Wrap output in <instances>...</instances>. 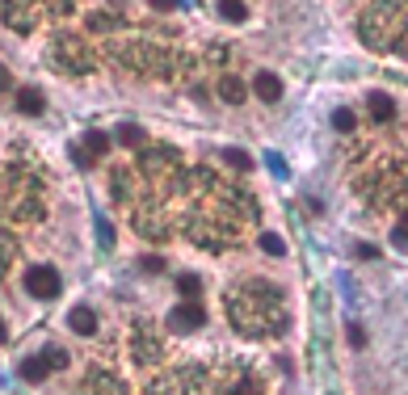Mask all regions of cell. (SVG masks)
<instances>
[{
  "label": "cell",
  "instance_id": "obj_12",
  "mask_svg": "<svg viewBox=\"0 0 408 395\" xmlns=\"http://www.w3.org/2000/svg\"><path fill=\"white\" fill-rule=\"evenodd\" d=\"M118 143H126V147H139V143H143V126H135V122H122V126H118Z\"/></svg>",
  "mask_w": 408,
  "mask_h": 395
},
{
  "label": "cell",
  "instance_id": "obj_4",
  "mask_svg": "<svg viewBox=\"0 0 408 395\" xmlns=\"http://www.w3.org/2000/svg\"><path fill=\"white\" fill-rule=\"evenodd\" d=\"M67 324H72L76 337H93V333H97V312H93V307H76V312L67 316Z\"/></svg>",
  "mask_w": 408,
  "mask_h": 395
},
{
  "label": "cell",
  "instance_id": "obj_15",
  "mask_svg": "<svg viewBox=\"0 0 408 395\" xmlns=\"http://www.w3.org/2000/svg\"><path fill=\"white\" fill-rule=\"evenodd\" d=\"M223 160H228L232 168H240V173H249V168H253V160H249V152H240V147H228V152H223Z\"/></svg>",
  "mask_w": 408,
  "mask_h": 395
},
{
  "label": "cell",
  "instance_id": "obj_25",
  "mask_svg": "<svg viewBox=\"0 0 408 395\" xmlns=\"http://www.w3.org/2000/svg\"><path fill=\"white\" fill-rule=\"evenodd\" d=\"M0 88H13V76H8V67H0Z\"/></svg>",
  "mask_w": 408,
  "mask_h": 395
},
{
  "label": "cell",
  "instance_id": "obj_3",
  "mask_svg": "<svg viewBox=\"0 0 408 395\" xmlns=\"http://www.w3.org/2000/svg\"><path fill=\"white\" fill-rule=\"evenodd\" d=\"M253 93H257L261 101H282V80H278L274 72H257V80H253Z\"/></svg>",
  "mask_w": 408,
  "mask_h": 395
},
{
  "label": "cell",
  "instance_id": "obj_13",
  "mask_svg": "<svg viewBox=\"0 0 408 395\" xmlns=\"http://www.w3.org/2000/svg\"><path fill=\"white\" fill-rule=\"evenodd\" d=\"M261 253H270V257H287V240L274 236V232H265V236H261Z\"/></svg>",
  "mask_w": 408,
  "mask_h": 395
},
{
  "label": "cell",
  "instance_id": "obj_22",
  "mask_svg": "<svg viewBox=\"0 0 408 395\" xmlns=\"http://www.w3.org/2000/svg\"><path fill=\"white\" fill-rule=\"evenodd\" d=\"M265 164H270V173H274V177H282V181H287V164L278 160V152H270V160H265Z\"/></svg>",
  "mask_w": 408,
  "mask_h": 395
},
{
  "label": "cell",
  "instance_id": "obj_21",
  "mask_svg": "<svg viewBox=\"0 0 408 395\" xmlns=\"http://www.w3.org/2000/svg\"><path fill=\"white\" fill-rule=\"evenodd\" d=\"M346 337H350V345H354V349H362V345H367V333H362V324H350V328H346Z\"/></svg>",
  "mask_w": 408,
  "mask_h": 395
},
{
  "label": "cell",
  "instance_id": "obj_26",
  "mask_svg": "<svg viewBox=\"0 0 408 395\" xmlns=\"http://www.w3.org/2000/svg\"><path fill=\"white\" fill-rule=\"evenodd\" d=\"M4 341H8V328H4V320H0V345H4Z\"/></svg>",
  "mask_w": 408,
  "mask_h": 395
},
{
  "label": "cell",
  "instance_id": "obj_5",
  "mask_svg": "<svg viewBox=\"0 0 408 395\" xmlns=\"http://www.w3.org/2000/svg\"><path fill=\"white\" fill-rule=\"evenodd\" d=\"M4 17H8V25H13V29H21V34H25V29L34 25V4H4Z\"/></svg>",
  "mask_w": 408,
  "mask_h": 395
},
{
  "label": "cell",
  "instance_id": "obj_27",
  "mask_svg": "<svg viewBox=\"0 0 408 395\" xmlns=\"http://www.w3.org/2000/svg\"><path fill=\"white\" fill-rule=\"evenodd\" d=\"M400 232H404V236H408V215H404V227H400Z\"/></svg>",
  "mask_w": 408,
  "mask_h": 395
},
{
  "label": "cell",
  "instance_id": "obj_11",
  "mask_svg": "<svg viewBox=\"0 0 408 395\" xmlns=\"http://www.w3.org/2000/svg\"><path fill=\"white\" fill-rule=\"evenodd\" d=\"M177 290L185 295V303H194L198 290H202V278H198V274H181V278H177Z\"/></svg>",
  "mask_w": 408,
  "mask_h": 395
},
{
  "label": "cell",
  "instance_id": "obj_9",
  "mask_svg": "<svg viewBox=\"0 0 408 395\" xmlns=\"http://www.w3.org/2000/svg\"><path fill=\"white\" fill-rule=\"evenodd\" d=\"M219 97L232 101V105H240V101H244V80H240V76H223V80H219Z\"/></svg>",
  "mask_w": 408,
  "mask_h": 395
},
{
  "label": "cell",
  "instance_id": "obj_14",
  "mask_svg": "<svg viewBox=\"0 0 408 395\" xmlns=\"http://www.w3.org/2000/svg\"><path fill=\"white\" fill-rule=\"evenodd\" d=\"M219 17H228V21H244L249 8H244L240 0H223V4H219Z\"/></svg>",
  "mask_w": 408,
  "mask_h": 395
},
{
  "label": "cell",
  "instance_id": "obj_7",
  "mask_svg": "<svg viewBox=\"0 0 408 395\" xmlns=\"http://www.w3.org/2000/svg\"><path fill=\"white\" fill-rule=\"evenodd\" d=\"M17 109H21V114H42V109H46V97H42L38 88H21V93H17Z\"/></svg>",
  "mask_w": 408,
  "mask_h": 395
},
{
  "label": "cell",
  "instance_id": "obj_20",
  "mask_svg": "<svg viewBox=\"0 0 408 395\" xmlns=\"http://www.w3.org/2000/svg\"><path fill=\"white\" fill-rule=\"evenodd\" d=\"M139 269L156 278V274H164V261H160V257H143V261H139Z\"/></svg>",
  "mask_w": 408,
  "mask_h": 395
},
{
  "label": "cell",
  "instance_id": "obj_19",
  "mask_svg": "<svg viewBox=\"0 0 408 395\" xmlns=\"http://www.w3.org/2000/svg\"><path fill=\"white\" fill-rule=\"evenodd\" d=\"M97 240H101V248H114V227H110L105 219L97 223Z\"/></svg>",
  "mask_w": 408,
  "mask_h": 395
},
{
  "label": "cell",
  "instance_id": "obj_8",
  "mask_svg": "<svg viewBox=\"0 0 408 395\" xmlns=\"http://www.w3.org/2000/svg\"><path fill=\"white\" fill-rule=\"evenodd\" d=\"M46 375H51V366H46V358H42V354L21 362V379H25V383H42Z\"/></svg>",
  "mask_w": 408,
  "mask_h": 395
},
{
  "label": "cell",
  "instance_id": "obj_16",
  "mask_svg": "<svg viewBox=\"0 0 408 395\" xmlns=\"http://www.w3.org/2000/svg\"><path fill=\"white\" fill-rule=\"evenodd\" d=\"M333 126H337V130H346V135H350V130H354V126H358V118H354V114H350V109H337V114H333Z\"/></svg>",
  "mask_w": 408,
  "mask_h": 395
},
{
  "label": "cell",
  "instance_id": "obj_17",
  "mask_svg": "<svg viewBox=\"0 0 408 395\" xmlns=\"http://www.w3.org/2000/svg\"><path fill=\"white\" fill-rule=\"evenodd\" d=\"M42 358H46V366H51V370H63V366H67V354H63V349H46Z\"/></svg>",
  "mask_w": 408,
  "mask_h": 395
},
{
  "label": "cell",
  "instance_id": "obj_2",
  "mask_svg": "<svg viewBox=\"0 0 408 395\" xmlns=\"http://www.w3.org/2000/svg\"><path fill=\"white\" fill-rule=\"evenodd\" d=\"M202 324H206L202 303H181V307L169 312V328H173V333H194V328H202Z\"/></svg>",
  "mask_w": 408,
  "mask_h": 395
},
{
  "label": "cell",
  "instance_id": "obj_24",
  "mask_svg": "<svg viewBox=\"0 0 408 395\" xmlns=\"http://www.w3.org/2000/svg\"><path fill=\"white\" fill-rule=\"evenodd\" d=\"M392 244H396V248H408V236H404V232H400V227L392 232Z\"/></svg>",
  "mask_w": 408,
  "mask_h": 395
},
{
  "label": "cell",
  "instance_id": "obj_6",
  "mask_svg": "<svg viewBox=\"0 0 408 395\" xmlns=\"http://www.w3.org/2000/svg\"><path fill=\"white\" fill-rule=\"evenodd\" d=\"M367 105H371V114H375L379 122H392V118H396V101H392L388 93H371Z\"/></svg>",
  "mask_w": 408,
  "mask_h": 395
},
{
  "label": "cell",
  "instance_id": "obj_18",
  "mask_svg": "<svg viewBox=\"0 0 408 395\" xmlns=\"http://www.w3.org/2000/svg\"><path fill=\"white\" fill-rule=\"evenodd\" d=\"M67 156H72V160H76V168H93V164H97V160H93V156H88V152H84V147H72V152H67Z\"/></svg>",
  "mask_w": 408,
  "mask_h": 395
},
{
  "label": "cell",
  "instance_id": "obj_23",
  "mask_svg": "<svg viewBox=\"0 0 408 395\" xmlns=\"http://www.w3.org/2000/svg\"><path fill=\"white\" fill-rule=\"evenodd\" d=\"M354 257H362V261H375V257H379V248H375V244H358V248H354Z\"/></svg>",
  "mask_w": 408,
  "mask_h": 395
},
{
  "label": "cell",
  "instance_id": "obj_1",
  "mask_svg": "<svg viewBox=\"0 0 408 395\" xmlns=\"http://www.w3.org/2000/svg\"><path fill=\"white\" fill-rule=\"evenodd\" d=\"M25 290H29L34 299H55V295L63 290V282H59V274H55L51 265H34V269L25 274Z\"/></svg>",
  "mask_w": 408,
  "mask_h": 395
},
{
  "label": "cell",
  "instance_id": "obj_10",
  "mask_svg": "<svg viewBox=\"0 0 408 395\" xmlns=\"http://www.w3.org/2000/svg\"><path fill=\"white\" fill-rule=\"evenodd\" d=\"M80 147H84V152H88V156H93V160H97V156H105V152H110V139H105V135H101V130H88V135H84V143H80Z\"/></svg>",
  "mask_w": 408,
  "mask_h": 395
}]
</instances>
